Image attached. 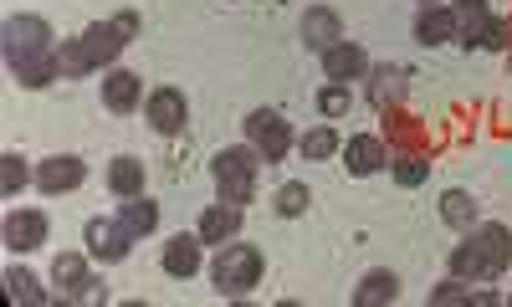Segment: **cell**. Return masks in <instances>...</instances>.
Wrapping results in <instances>:
<instances>
[{"instance_id":"1","label":"cell","mask_w":512,"mask_h":307,"mask_svg":"<svg viewBox=\"0 0 512 307\" xmlns=\"http://www.w3.org/2000/svg\"><path fill=\"white\" fill-rule=\"evenodd\" d=\"M512 261V231L507 226H472L466 241L451 251V277L461 282H492Z\"/></svg>"},{"instance_id":"2","label":"cell","mask_w":512,"mask_h":307,"mask_svg":"<svg viewBox=\"0 0 512 307\" xmlns=\"http://www.w3.org/2000/svg\"><path fill=\"white\" fill-rule=\"evenodd\" d=\"M210 282H216L221 297L251 292L256 282H262V251L246 246V241H226L221 256H216V267H210Z\"/></svg>"},{"instance_id":"3","label":"cell","mask_w":512,"mask_h":307,"mask_svg":"<svg viewBox=\"0 0 512 307\" xmlns=\"http://www.w3.org/2000/svg\"><path fill=\"white\" fill-rule=\"evenodd\" d=\"M0 41H6V62L11 67H26V62H41L57 52V36L41 16H11L0 26Z\"/></svg>"},{"instance_id":"4","label":"cell","mask_w":512,"mask_h":307,"mask_svg":"<svg viewBox=\"0 0 512 307\" xmlns=\"http://www.w3.org/2000/svg\"><path fill=\"white\" fill-rule=\"evenodd\" d=\"M256 169H262V154H256V149H221L216 164H210L221 200L251 205V195H256Z\"/></svg>"},{"instance_id":"5","label":"cell","mask_w":512,"mask_h":307,"mask_svg":"<svg viewBox=\"0 0 512 307\" xmlns=\"http://www.w3.org/2000/svg\"><path fill=\"white\" fill-rule=\"evenodd\" d=\"M134 36H139V16H134V11H118L113 21H98V26L82 31V47H88L93 67H108Z\"/></svg>"},{"instance_id":"6","label":"cell","mask_w":512,"mask_h":307,"mask_svg":"<svg viewBox=\"0 0 512 307\" xmlns=\"http://www.w3.org/2000/svg\"><path fill=\"white\" fill-rule=\"evenodd\" d=\"M246 139H251V149L262 154L267 164H277V159L292 149V128H287V118H282L277 108H256V113L246 118Z\"/></svg>"},{"instance_id":"7","label":"cell","mask_w":512,"mask_h":307,"mask_svg":"<svg viewBox=\"0 0 512 307\" xmlns=\"http://www.w3.org/2000/svg\"><path fill=\"white\" fill-rule=\"evenodd\" d=\"M456 41L461 47H492V36H497V16L487 0H456Z\"/></svg>"},{"instance_id":"8","label":"cell","mask_w":512,"mask_h":307,"mask_svg":"<svg viewBox=\"0 0 512 307\" xmlns=\"http://www.w3.org/2000/svg\"><path fill=\"white\" fill-rule=\"evenodd\" d=\"M82 236H88V256H98L103 267L123 261V256H128V246L139 241V236L128 231L123 221H88V231H82Z\"/></svg>"},{"instance_id":"9","label":"cell","mask_w":512,"mask_h":307,"mask_svg":"<svg viewBox=\"0 0 512 307\" xmlns=\"http://www.w3.org/2000/svg\"><path fill=\"white\" fill-rule=\"evenodd\" d=\"M144 113H149V123H154V134H180V128L190 123V103H185L180 87H154L149 103H144Z\"/></svg>"},{"instance_id":"10","label":"cell","mask_w":512,"mask_h":307,"mask_svg":"<svg viewBox=\"0 0 512 307\" xmlns=\"http://www.w3.org/2000/svg\"><path fill=\"white\" fill-rule=\"evenodd\" d=\"M82 180H88V164H82L77 154H52V159H41V169H36V185L47 195H67Z\"/></svg>"},{"instance_id":"11","label":"cell","mask_w":512,"mask_h":307,"mask_svg":"<svg viewBox=\"0 0 512 307\" xmlns=\"http://www.w3.org/2000/svg\"><path fill=\"white\" fill-rule=\"evenodd\" d=\"M6 246L11 251L47 246V215H41V210H11L6 215Z\"/></svg>"},{"instance_id":"12","label":"cell","mask_w":512,"mask_h":307,"mask_svg":"<svg viewBox=\"0 0 512 307\" xmlns=\"http://www.w3.org/2000/svg\"><path fill=\"white\" fill-rule=\"evenodd\" d=\"M364 72H369V57H364L359 41H338L333 52H323V77L328 82H354Z\"/></svg>"},{"instance_id":"13","label":"cell","mask_w":512,"mask_h":307,"mask_svg":"<svg viewBox=\"0 0 512 307\" xmlns=\"http://www.w3.org/2000/svg\"><path fill=\"white\" fill-rule=\"evenodd\" d=\"M236 231H241V205H231V200L210 205L200 215V241L205 246H226V241H236Z\"/></svg>"},{"instance_id":"14","label":"cell","mask_w":512,"mask_h":307,"mask_svg":"<svg viewBox=\"0 0 512 307\" xmlns=\"http://www.w3.org/2000/svg\"><path fill=\"white\" fill-rule=\"evenodd\" d=\"M303 41L313 52H333L338 41H344V21H338L328 6H313L308 16H303Z\"/></svg>"},{"instance_id":"15","label":"cell","mask_w":512,"mask_h":307,"mask_svg":"<svg viewBox=\"0 0 512 307\" xmlns=\"http://www.w3.org/2000/svg\"><path fill=\"white\" fill-rule=\"evenodd\" d=\"M200 246H205L200 231H195V236H175V241L164 246V272L175 277V282H190V277L200 272Z\"/></svg>"},{"instance_id":"16","label":"cell","mask_w":512,"mask_h":307,"mask_svg":"<svg viewBox=\"0 0 512 307\" xmlns=\"http://www.w3.org/2000/svg\"><path fill=\"white\" fill-rule=\"evenodd\" d=\"M344 159H349V174H379L384 164H390V154H384V139H374V134H354L349 144H344Z\"/></svg>"},{"instance_id":"17","label":"cell","mask_w":512,"mask_h":307,"mask_svg":"<svg viewBox=\"0 0 512 307\" xmlns=\"http://www.w3.org/2000/svg\"><path fill=\"white\" fill-rule=\"evenodd\" d=\"M103 103H108L113 113H134V108L144 103V82H139L134 72H123V67L108 72V77H103Z\"/></svg>"},{"instance_id":"18","label":"cell","mask_w":512,"mask_h":307,"mask_svg":"<svg viewBox=\"0 0 512 307\" xmlns=\"http://www.w3.org/2000/svg\"><path fill=\"white\" fill-rule=\"evenodd\" d=\"M369 98H374V108L379 113H390V108H400V98H405V67H374L369 72Z\"/></svg>"},{"instance_id":"19","label":"cell","mask_w":512,"mask_h":307,"mask_svg":"<svg viewBox=\"0 0 512 307\" xmlns=\"http://www.w3.org/2000/svg\"><path fill=\"white\" fill-rule=\"evenodd\" d=\"M108 190H113L118 200L144 195V164H139L134 154H118V159L108 164Z\"/></svg>"},{"instance_id":"20","label":"cell","mask_w":512,"mask_h":307,"mask_svg":"<svg viewBox=\"0 0 512 307\" xmlns=\"http://www.w3.org/2000/svg\"><path fill=\"white\" fill-rule=\"evenodd\" d=\"M415 36L431 41V47L436 41H456V11L451 6H425L420 21H415Z\"/></svg>"},{"instance_id":"21","label":"cell","mask_w":512,"mask_h":307,"mask_svg":"<svg viewBox=\"0 0 512 307\" xmlns=\"http://www.w3.org/2000/svg\"><path fill=\"white\" fill-rule=\"evenodd\" d=\"M88 277H93V272H88V261H82L77 251H62V256H57V267H52V282L62 287V297H67V302H72V297H77L82 287H88Z\"/></svg>"},{"instance_id":"22","label":"cell","mask_w":512,"mask_h":307,"mask_svg":"<svg viewBox=\"0 0 512 307\" xmlns=\"http://www.w3.org/2000/svg\"><path fill=\"white\" fill-rule=\"evenodd\" d=\"M400 297V277L395 272H369L354 292V307H384V302H395Z\"/></svg>"},{"instance_id":"23","label":"cell","mask_w":512,"mask_h":307,"mask_svg":"<svg viewBox=\"0 0 512 307\" xmlns=\"http://www.w3.org/2000/svg\"><path fill=\"white\" fill-rule=\"evenodd\" d=\"M118 221L134 231V236H149L154 226H159V205L149 200V195H128L123 200V210H118Z\"/></svg>"},{"instance_id":"24","label":"cell","mask_w":512,"mask_h":307,"mask_svg":"<svg viewBox=\"0 0 512 307\" xmlns=\"http://www.w3.org/2000/svg\"><path fill=\"white\" fill-rule=\"evenodd\" d=\"M441 221L451 226V231H472L477 226V205H472V195H466V190H446L441 195Z\"/></svg>"},{"instance_id":"25","label":"cell","mask_w":512,"mask_h":307,"mask_svg":"<svg viewBox=\"0 0 512 307\" xmlns=\"http://www.w3.org/2000/svg\"><path fill=\"white\" fill-rule=\"evenodd\" d=\"M57 67H62V77H88V72H98L93 57H88V47H82V36H72V41H62V47H57Z\"/></svg>"},{"instance_id":"26","label":"cell","mask_w":512,"mask_h":307,"mask_svg":"<svg viewBox=\"0 0 512 307\" xmlns=\"http://www.w3.org/2000/svg\"><path fill=\"white\" fill-rule=\"evenodd\" d=\"M6 297H11V302H31V307H41V302H47L41 282H36L31 272H21V267H11V272H6Z\"/></svg>"},{"instance_id":"27","label":"cell","mask_w":512,"mask_h":307,"mask_svg":"<svg viewBox=\"0 0 512 307\" xmlns=\"http://www.w3.org/2000/svg\"><path fill=\"white\" fill-rule=\"evenodd\" d=\"M11 72H16V82H21V87H52V82L62 77L57 52H52V57H41V62H26V67H11Z\"/></svg>"},{"instance_id":"28","label":"cell","mask_w":512,"mask_h":307,"mask_svg":"<svg viewBox=\"0 0 512 307\" xmlns=\"http://www.w3.org/2000/svg\"><path fill=\"white\" fill-rule=\"evenodd\" d=\"M272 205H277V215L297 221V215H303V210L313 205V190H308L303 180H292V185H282V190H277V200H272Z\"/></svg>"},{"instance_id":"29","label":"cell","mask_w":512,"mask_h":307,"mask_svg":"<svg viewBox=\"0 0 512 307\" xmlns=\"http://www.w3.org/2000/svg\"><path fill=\"white\" fill-rule=\"evenodd\" d=\"M338 149H344V144H338V128H313V134H303V159H333Z\"/></svg>"},{"instance_id":"30","label":"cell","mask_w":512,"mask_h":307,"mask_svg":"<svg viewBox=\"0 0 512 307\" xmlns=\"http://www.w3.org/2000/svg\"><path fill=\"white\" fill-rule=\"evenodd\" d=\"M26 180H31V174H26V159L21 154H6V159H0V195H21L26 190Z\"/></svg>"},{"instance_id":"31","label":"cell","mask_w":512,"mask_h":307,"mask_svg":"<svg viewBox=\"0 0 512 307\" xmlns=\"http://www.w3.org/2000/svg\"><path fill=\"white\" fill-rule=\"evenodd\" d=\"M425 174H431V164H425L420 154H395V180L405 185V190H415V185H425Z\"/></svg>"},{"instance_id":"32","label":"cell","mask_w":512,"mask_h":307,"mask_svg":"<svg viewBox=\"0 0 512 307\" xmlns=\"http://www.w3.org/2000/svg\"><path fill=\"white\" fill-rule=\"evenodd\" d=\"M318 108H323V118H344V113L354 108V98H349V87H344V82H328L323 93H318Z\"/></svg>"},{"instance_id":"33","label":"cell","mask_w":512,"mask_h":307,"mask_svg":"<svg viewBox=\"0 0 512 307\" xmlns=\"http://www.w3.org/2000/svg\"><path fill=\"white\" fill-rule=\"evenodd\" d=\"M431 302H436V307H446V302H472V287H466V282L456 277V282L436 287V292H431Z\"/></svg>"},{"instance_id":"34","label":"cell","mask_w":512,"mask_h":307,"mask_svg":"<svg viewBox=\"0 0 512 307\" xmlns=\"http://www.w3.org/2000/svg\"><path fill=\"white\" fill-rule=\"evenodd\" d=\"M390 134H395V144H400V149L420 144V128H415V118H400V113H395V118H390Z\"/></svg>"},{"instance_id":"35","label":"cell","mask_w":512,"mask_h":307,"mask_svg":"<svg viewBox=\"0 0 512 307\" xmlns=\"http://www.w3.org/2000/svg\"><path fill=\"white\" fill-rule=\"evenodd\" d=\"M492 47H512V16L497 21V36H492Z\"/></svg>"},{"instance_id":"36","label":"cell","mask_w":512,"mask_h":307,"mask_svg":"<svg viewBox=\"0 0 512 307\" xmlns=\"http://www.w3.org/2000/svg\"><path fill=\"white\" fill-rule=\"evenodd\" d=\"M425 6H436V0H425Z\"/></svg>"}]
</instances>
